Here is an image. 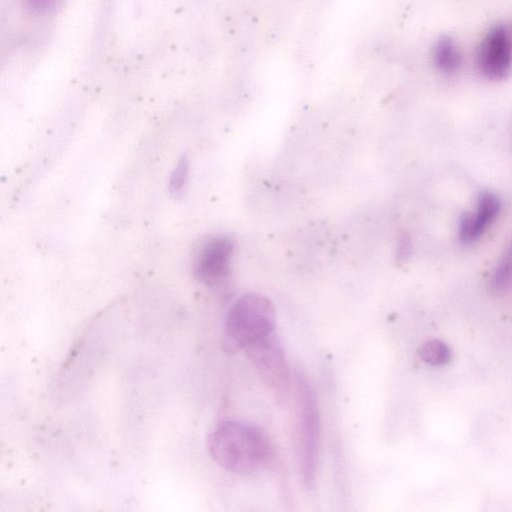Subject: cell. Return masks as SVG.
I'll use <instances>...</instances> for the list:
<instances>
[{
	"label": "cell",
	"mask_w": 512,
	"mask_h": 512,
	"mask_svg": "<svg viewBox=\"0 0 512 512\" xmlns=\"http://www.w3.org/2000/svg\"><path fill=\"white\" fill-rule=\"evenodd\" d=\"M411 244L407 237H403L399 243L398 254L402 258H406V256L410 253Z\"/></svg>",
	"instance_id": "cell-13"
},
{
	"label": "cell",
	"mask_w": 512,
	"mask_h": 512,
	"mask_svg": "<svg viewBox=\"0 0 512 512\" xmlns=\"http://www.w3.org/2000/svg\"><path fill=\"white\" fill-rule=\"evenodd\" d=\"M493 295L502 296L512 290V239L501 253L489 280Z\"/></svg>",
	"instance_id": "cell-9"
},
{
	"label": "cell",
	"mask_w": 512,
	"mask_h": 512,
	"mask_svg": "<svg viewBox=\"0 0 512 512\" xmlns=\"http://www.w3.org/2000/svg\"><path fill=\"white\" fill-rule=\"evenodd\" d=\"M420 359L432 366H443L450 362L452 352L442 340L434 339L423 343L417 350Z\"/></svg>",
	"instance_id": "cell-10"
},
{
	"label": "cell",
	"mask_w": 512,
	"mask_h": 512,
	"mask_svg": "<svg viewBox=\"0 0 512 512\" xmlns=\"http://www.w3.org/2000/svg\"><path fill=\"white\" fill-rule=\"evenodd\" d=\"M432 59L435 67L446 75L457 73L463 63L461 50L455 40L442 36L433 47Z\"/></svg>",
	"instance_id": "cell-8"
},
{
	"label": "cell",
	"mask_w": 512,
	"mask_h": 512,
	"mask_svg": "<svg viewBox=\"0 0 512 512\" xmlns=\"http://www.w3.org/2000/svg\"><path fill=\"white\" fill-rule=\"evenodd\" d=\"M276 311L272 301L260 293H248L230 307L224 324V344L229 351L245 349L274 332Z\"/></svg>",
	"instance_id": "cell-3"
},
{
	"label": "cell",
	"mask_w": 512,
	"mask_h": 512,
	"mask_svg": "<svg viewBox=\"0 0 512 512\" xmlns=\"http://www.w3.org/2000/svg\"><path fill=\"white\" fill-rule=\"evenodd\" d=\"M210 457L232 473H252L270 463L273 447L258 427L235 420L219 422L207 436Z\"/></svg>",
	"instance_id": "cell-1"
},
{
	"label": "cell",
	"mask_w": 512,
	"mask_h": 512,
	"mask_svg": "<svg viewBox=\"0 0 512 512\" xmlns=\"http://www.w3.org/2000/svg\"><path fill=\"white\" fill-rule=\"evenodd\" d=\"M189 167L188 157L182 155L169 176L168 189L172 196L179 197L183 194L188 183Z\"/></svg>",
	"instance_id": "cell-11"
},
{
	"label": "cell",
	"mask_w": 512,
	"mask_h": 512,
	"mask_svg": "<svg viewBox=\"0 0 512 512\" xmlns=\"http://www.w3.org/2000/svg\"><path fill=\"white\" fill-rule=\"evenodd\" d=\"M61 0H26L28 9L34 14H48L58 7Z\"/></svg>",
	"instance_id": "cell-12"
},
{
	"label": "cell",
	"mask_w": 512,
	"mask_h": 512,
	"mask_svg": "<svg viewBox=\"0 0 512 512\" xmlns=\"http://www.w3.org/2000/svg\"><path fill=\"white\" fill-rule=\"evenodd\" d=\"M235 243L227 235L208 239L199 249L193 264L195 278L210 288H219L228 280Z\"/></svg>",
	"instance_id": "cell-6"
},
{
	"label": "cell",
	"mask_w": 512,
	"mask_h": 512,
	"mask_svg": "<svg viewBox=\"0 0 512 512\" xmlns=\"http://www.w3.org/2000/svg\"><path fill=\"white\" fill-rule=\"evenodd\" d=\"M475 62L486 79L497 81L507 77L512 71V25L492 26L477 46Z\"/></svg>",
	"instance_id": "cell-5"
},
{
	"label": "cell",
	"mask_w": 512,
	"mask_h": 512,
	"mask_svg": "<svg viewBox=\"0 0 512 512\" xmlns=\"http://www.w3.org/2000/svg\"><path fill=\"white\" fill-rule=\"evenodd\" d=\"M296 441L299 471L304 487L315 484L320 448V414L314 388L301 370H296Z\"/></svg>",
	"instance_id": "cell-2"
},
{
	"label": "cell",
	"mask_w": 512,
	"mask_h": 512,
	"mask_svg": "<svg viewBox=\"0 0 512 512\" xmlns=\"http://www.w3.org/2000/svg\"><path fill=\"white\" fill-rule=\"evenodd\" d=\"M501 208L499 197L491 191L479 194L472 212L462 214L458 225V237L462 243L477 241L497 218Z\"/></svg>",
	"instance_id": "cell-7"
},
{
	"label": "cell",
	"mask_w": 512,
	"mask_h": 512,
	"mask_svg": "<svg viewBox=\"0 0 512 512\" xmlns=\"http://www.w3.org/2000/svg\"><path fill=\"white\" fill-rule=\"evenodd\" d=\"M244 350L257 374L275 397L281 401L286 400L290 391L291 374L279 337L272 332Z\"/></svg>",
	"instance_id": "cell-4"
}]
</instances>
